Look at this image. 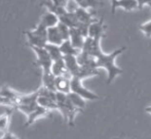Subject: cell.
Returning <instances> with one entry per match:
<instances>
[{"label":"cell","instance_id":"1","mask_svg":"<svg viewBox=\"0 0 151 139\" xmlns=\"http://www.w3.org/2000/svg\"><path fill=\"white\" fill-rule=\"evenodd\" d=\"M100 41H101V39H93V38H91V37H86L81 51L86 52V53L90 54V55L96 58L98 69L103 68L107 71L108 78H107V82H106V83H107V85H109V84H111L112 82H113V80L115 79L118 75H121V74L123 73L122 70L120 68H118L114 62H115V58L127 49V47L123 46V47L114 50L112 53L105 54V53H103V51L101 50Z\"/></svg>","mask_w":151,"mask_h":139},{"label":"cell","instance_id":"2","mask_svg":"<svg viewBox=\"0 0 151 139\" xmlns=\"http://www.w3.org/2000/svg\"><path fill=\"white\" fill-rule=\"evenodd\" d=\"M57 104H58V111H61L67 124L70 127H73L75 116L80 111L72 104L67 94L62 92H57Z\"/></svg>","mask_w":151,"mask_h":139},{"label":"cell","instance_id":"3","mask_svg":"<svg viewBox=\"0 0 151 139\" xmlns=\"http://www.w3.org/2000/svg\"><path fill=\"white\" fill-rule=\"evenodd\" d=\"M30 47H45L47 42V28L39 23L33 30L26 32Z\"/></svg>","mask_w":151,"mask_h":139},{"label":"cell","instance_id":"4","mask_svg":"<svg viewBox=\"0 0 151 139\" xmlns=\"http://www.w3.org/2000/svg\"><path fill=\"white\" fill-rule=\"evenodd\" d=\"M38 90L31 94H22L21 97L19 98L18 102L16 105V111H20L22 113H24L26 116H28L29 113H32L36 107L38 106Z\"/></svg>","mask_w":151,"mask_h":139},{"label":"cell","instance_id":"5","mask_svg":"<svg viewBox=\"0 0 151 139\" xmlns=\"http://www.w3.org/2000/svg\"><path fill=\"white\" fill-rule=\"evenodd\" d=\"M36 54V65L41 69L42 72H50L54 60L45 47H31Z\"/></svg>","mask_w":151,"mask_h":139},{"label":"cell","instance_id":"6","mask_svg":"<svg viewBox=\"0 0 151 139\" xmlns=\"http://www.w3.org/2000/svg\"><path fill=\"white\" fill-rule=\"evenodd\" d=\"M71 92L78 94V95H80L86 100H97L100 98L96 93H93L88 89H86V87H83L82 80L79 79L78 77L71 78Z\"/></svg>","mask_w":151,"mask_h":139},{"label":"cell","instance_id":"7","mask_svg":"<svg viewBox=\"0 0 151 139\" xmlns=\"http://www.w3.org/2000/svg\"><path fill=\"white\" fill-rule=\"evenodd\" d=\"M104 36H105V26L103 18L91 23L88 28V37L93 39H102Z\"/></svg>","mask_w":151,"mask_h":139},{"label":"cell","instance_id":"8","mask_svg":"<svg viewBox=\"0 0 151 139\" xmlns=\"http://www.w3.org/2000/svg\"><path fill=\"white\" fill-rule=\"evenodd\" d=\"M71 78L72 76L70 74L67 75L57 77L56 79V89L57 92L68 94L71 92Z\"/></svg>","mask_w":151,"mask_h":139},{"label":"cell","instance_id":"9","mask_svg":"<svg viewBox=\"0 0 151 139\" xmlns=\"http://www.w3.org/2000/svg\"><path fill=\"white\" fill-rule=\"evenodd\" d=\"M50 109H44V107L38 105L32 113H30L27 116V122H26V124H25V126H26V127L31 126L32 124L35 123L37 119H39V118H44V117H50Z\"/></svg>","mask_w":151,"mask_h":139},{"label":"cell","instance_id":"10","mask_svg":"<svg viewBox=\"0 0 151 139\" xmlns=\"http://www.w3.org/2000/svg\"><path fill=\"white\" fill-rule=\"evenodd\" d=\"M64 62H65L67 71L72 77H75L80 70V65L78 64L77 56L75 55H64Z\"/></svg>","mask_w":151,"mask_h":139},{"label":"cell","instance_id":"11","mask_svg":"<svg viewBox=\"0 0 151 139\" xmlns=\"http://www.w3.org/2000/svg\"><path fill=\"white\" fill-rule=\"evenodd\" d=\"M70 41L73 44V46L77 49L81 50L84 45L86 37L80 33V31L77 28H71L70 29Z\"/></svg>","mask_w":151,"mask_h":139},{"label":"cell","instance_id":"12","mask_svg":"<svg viewBox=\"0 0 151 139\" xmlns=\"http://www.w3.org/2000/svg\"><path fill=\"white\" fill-rule=\"evenodd\" d=\"M77 20L79 21V23H83V24H88L91 25V23L96 22L98 18H95L91 12L88 11V9H84V8L78 7L77 9L74 11Z\"/></svg>","mask_w":151,"mask_h":139},{"label":"cell","instance_id":"13","mask_svg":"<svg viewBox=\"0 0 151 139\" xmlns=\"http://www.w3.org/2000/svg\"><path fill=\"white\" fill-rule=\"evenodd\" d=\"M117 8H122L127 11H132V10L139 8V4L136 0H117L115 6L111 9L112 13H115V10Z\"/></svg>","mask_w":151,"mask_h":139},{"label":"cell","instance_id":"14","mask_svg":"<svg viewBox=\"0 0 151 139\" xmlns=\"http://www.w3.org/2000/svg\"><path fill=\"white\" fill-rule=\"evenodd\" d=\"M59 22H60V18L57 14L52 13L50 11H46L43 16H41V21H40V24L43 25L46 28H52V27L58 26Z\"/></svg>","mask_w":151,"mask_h":139},{"label":"cell","instance_id":"15","mask_svg":"<svg viewBox=\"0 0 151 139\" xmlns=\"http://www.w3.org/2000/svg\"><path fill=\"white\" fill-rule=\"evenodd\" d=\"M14 111H16L14 107H9L5 113L0 115V132H1V133H4V132L8 131V127H9V124H10V119H12V116Z\"/></svg>","mask_w":151,"mask_h":139},{"label":"cell","instance_id":"16","mask_svg":"<svg viewBox=\"0 0 151 139\" xmlns=\"http://www.w3.org/2000/svg\"><path fill=\"white\" fill-rule=\"evenodd\" d=\"M47 42L50 44H55V45L60 46L64 42L63 38L60 34L58 27H52V28L47 29Z\"/></svg>","mask_w":151,"mask_h":139},{"label":"cell","instance_id":"17","mask_svg":"<svg viewBox=\"0 0 151 139\" xmlns=\"http://www.w3.org/2000/svg\"><path fill=\"white\" fill-rule=\"evenodd\" d=\"M56 79L57 77L50 72H42V86L52 91H56Z\"/></svg>","mask_w":151,"mask_h":139},{"label":"cell","instance_id":"18","mask_svg":"<svg viewBox=\"0 0 151 139\" xmlns=\"http://www.w3.org/2000/svg\"><path fill=\"white\" fill-rule=\"evenodd\" d=\"M0 95L8 98V99L14 104V107H16L17 102H18L19 98L21 97L22 94L18 93V92L14 91V90H12V88H9L8 86H2V88L0 89Z\"/></svg>","mask_w":151,"mask_h":139},{"label":"cell","instance_id":"19","mask_svg":"<svg viewBox=\"0 0 151 139\" xmlns=\"http://www.w3.org/2000/svg\"><path fill=\"white\" fill-rule=\"evenodd\" d=\"M59 18H60V22L67 25L69 28H77L78 24H79V21L77 20L75 13L72 11H67L63 16H59Z\"/></svg>","mask_w":151,"mask_h":139},{"label":"cell","instance_id":"20","mask_svg":"<svg viewBox=\"0 0 151 139\" xmlns=\"http://www.w3.org/2000/svg\"><path fill=\"white\" fill-rule=\"evenodd\" d=\"M40 6H45V7L47 8V11L52 12V13L57 14L58 16H63L64 13H66V12L68 11L67 8L56 5V4H54L52 1H50V0H42V1L40 2Z\"/></svg>","mask_w":151,"mask_h":139},{"label":"cell","instance_id":"21","mask_svg":"<svg viewBox=\"0 0 151 139\" xmlns=\"http://www.w3.org/2000/svg\"><path fill=\"white\" fill-rule=\"evenodd\" d=\"M60 49L63 55H75L77 56L81 52V50L77 49L73 46L70 40H65L60 45Z\"/></svg>","mask_w":151,"mask_h":139},{"label":"cell","instance_id":"22","mask_svg":"<svg viewBox=\"0 0 151 139\" xmlns=\"http://www.w3.org/2000/svg\"><path fill=\"white\" fill-rule=\"evenodd\" d=\"M52 73L54 74L56 77H60V76H64V75L69 74V72L67 71V68H66L65 62H64V57L62 58V60H56V62H52Z\"/></svg>","mask_w":151,"mask_h":139},{"label":"cell","instance_id":"23","mask_svg":"<svg viewBox=\"0 0 151 139\" xmlns=\"http://www.w3.org/2000/svg\"><path fill=\"white\" fill-rule=\"evenodd\" d=\"M99 74L97 68H93V67H88V66H80V70L78 72V74L75 77H78L79 79L83 80L86 78L93 77Z\"/></svg>","mask_w":151,"mask_h":139},{"label":"cell","instance_id":"24","mask_svg":"<svg viewBox=\"0 0 151 139\" xmlns=\"http://www.w3.org/2000/svg\"><path fill=\"white\" fill-rule=\"evenodd\" d=\"M45 49L47 50V52L50 53V57L54 62L59 60H62L64 57L63 53H62L61 49H60V46L59 45H55V44H50L47 43L45 45Z\"/></svg>","mask_w":151,"mask_h":139},{"label":"cell","instance_id":"25","mask_svg":"<svg viewBox=\"0 0 151 139\" xmlns=\"http://www.w3.org/2000/svg\"><path fill=\"white\" fill-rule=\"evenodd\" d=\"M67 95H68L69 100L72 102V104H73L76 109H78L80 111H81L82 109H84V107H86V99H84L83 97H81V96L78 95V94L74 93V92H70Z\"/></svg>","mask_w":151,"mask_h":139},{"label":"cell","instance_id":"26","mask_svg":"<svg viewBox=\"0 0 151 139\" xmlns=\"http://www.w3.org/2000/svg\"><path fill=\"white\" fill-rule=\"evenodd\" d=\"M72 1L75 2L78 7L84 8V9L97 8L98 6H100L102 4L100 0H72Z\"/></svg>","mask_w":151,"mask_h":139},{"label":"cell","instance_id":"27","mask_svg":"<svg viewBox=\"0 0 151 139\" xmlns=\"http://www.w3.org/2000/svg\"><path fill=\"white\" fill-rule=\"evenodd\" d=\"M57 27H58L59 31H60V34H61L64 41H65V40H69L70 39V29L71 28H69L67 25H65L62 22H59V24Z\"/></svg>","mask_w":151,"mask_h":139},{"label":"cell","instance_id":"28","mask_svg":"<svg viewBox=\"0 0 151 139\" xmlns=\"http://www.w3.org/2000/svg\"><path fill=\"white\" fill-rule=\"evenodd\" d=\"M139 29L145 34L146 37H148V38L151 37V21L145 23V24H143V25H141V26L139 27Z\"/></svg>","mask_w":151,"mask_h":139},{"label":"cell","instance_id":"29","mask_svg":"<svg viewBox=\"0 0 151 139\" xmlns=\"http://www.w3.org/2000/svg\"><path fill=\"white\" fill-rule=\"evenodd\" d=\"M50 1H52V3L56 4V5H58V6H61V7L67 8L70 0H50Z\"/></svg>","mask_w":151,"mask_h":139},{"label":"cell","instance_id":"30","mask_svg":"<svg viewBox=\"0 0 151 139\" xmlns=\"http://www.w3.org/2000/svg\"><path fill=\"white\" fill-rule=\"evenodd\" d=\"M0 105H6L8 107H14V104L8 98L4 97L2 95H0Z\"/></svg>","mask_w":151,"mask_h":139},{"label":"cell","instance_id":"31","mask_svg":"<svg viewBox=\"0 0 151 139\" xmlns=\"http://www.w3.org/2000/svg\"><path fill=\"white\" fill-rule=\"evenodd\" d=\"M0 139H19V138L17 137L16 135H14L12 132L6 131V132H4V133L1 134V136H0Z\"/></svg>","mask_w":151,"mask_h":139},{"label":"cell","instance_id":"32","mask_svg":"<svg viewBox=\"0 0 151 139\" xmlns=\"http://www.w3.org/2000/svg\"><path fill=\"white\" fill-rule=\"evenodd\" d=\"M139 4V8L138 9H141L144 5H150L151 3V0H136Z\"/></svg>","mask_w":151,"mask_h":139},{"label":"cell","instance_id":"33","mask_svg":"<svg viewBox=\"0 0 151 139\" xmlns=\"http://www.w3.org/2000/svg\"><path fill=\"white\" fill-rule=\"evenodd\" d=\"M110 1H111V9H112V8H113L114 6H115V4H116V2H117V0H110Z\"/></svg>","mask_w":151,"mask_h":139},{"label":"cell","instance_id":"34","mask_svg":"<svg viewBox=\"0 0 151 139\" xmlns=\"http://www.w3.org/2000/svg\"><path fill=\"white\" fill-rule=\"evenodd\" d=\"M145 111L151 115V105H149V106H147V107H145Z\"/></svg>","mask_w":151,"mask_h":139},{"label":"cell","instance_id":"35","mask_svg":"<svg viewBox=\"0 0 151 139\" xmlns=\"http://www.w3.org/2000/svg\"><path fill=\"white\" fill-rule=\"evenodd\" d=\"M149 6H150V7H151V3H150V5H149Z\"/></svg>","mask_w":151,"mask_h":139}]
</instances>
